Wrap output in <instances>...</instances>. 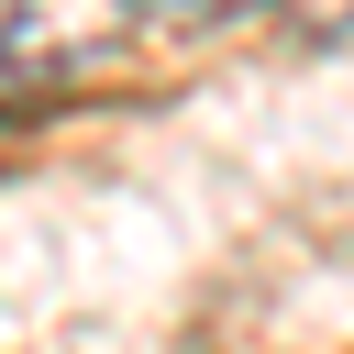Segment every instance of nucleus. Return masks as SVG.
Instances as JSON below:
<instances>
[{
    "mask_svg": "<svg viewBox=\"0 0 354 354\" xmlns=\"http://www.w3.org/2000/svg\"><path fill=\"white\" fill-rule=\"evenodd\" d=\"M122 44H133V0H0V88L88 77Z\"/></svg>",
    "mask_w": 354,
    "mask_h": 354,
    "instance_id": "1",
    "label": "nucleus"
}]
</instances>
